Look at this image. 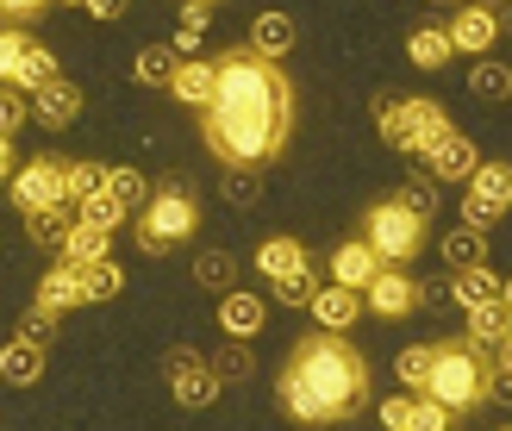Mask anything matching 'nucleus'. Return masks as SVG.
<instances>
[{
    "mask_svg": "<svg viewBox=\"0 0 512 431\" xmlns=\"http://www.w3.org/2000/svg\"><path fill=\"white\" fill-rule=\"evenodd\" d=\"M69 225H75V207H44V213H25V238H32V244H57V250H63Z\"/></svg>",
    "mask_w": 512,
    "mask_h": 431,
    "instance_id": "33",
    "label": "nucleus"
},
{
    "mask_svg": "<svg viewBox=\"0 0 512 431\" xmlns=\"http://www.w3.org/2000/svg\"><path fill=\"white\" fill-rule=\"evenodd\" d=\"M107 194H113L119 207H125V213L138 219V213H144V200L157 194V188L144 182V169H125V163H107Z\"/></svg>",
    "mask_w": 512,
    "mask_h": 431,
    "instance_id": "29",
    "label": "nucleus"
},
{
    "mask_svg": "<svg viewBox=\"0 0 512 431\" xmlns=\"http://www.w3.org/2000/svg\"><path fill=\"white\" fill-rule=\"evenodd\" d=\"M44 82H57V57H50L44 44H25V50H19V69L7 75V88H19V94H38Z\"/></svg>",
    "mask_w": 512,
    "mask_h": 431,
    "instance_id": "24",
    "label": "nucleus"
},
{
    "mask_svg": "<svg viewBox=\"0 0 512 431\" xmlns=\"http://www.w3.org/2000/svg\"><path fill=\"white\" fill-rule=\"evenodd\" d=\"M213 7H200V0H188V7H182V25H175V57H194V50H200V38H207V19Z\"/></svg>",
    "mask_w": 512,
    "mask_h": 431,
    "instance_id": "38",
    "label": "nucleus"
},
{
    "mask_svg": "<svg viewBox=\"0 0 512 431\" xmlns=\"http://www.w3.org/2000/svg\"><path fill=\"white\" fill-rule=\"evenodd\" d=\"M32 119L44 125V132H69V125L82 119V88L63 82V75H57V82H44L32 94Z\"/></svg>",
    "mask_w": 512,
    "mask_h": 431,
    "instance_id": "14",
    "label": "nucleus"
},
{
    "mask_svg": "<svg viewBox=\"0 0 512 431\" xmlns=\"http://www.w3.org/2000/svg\"><path fill=\"white\" fill-rule=\"evenodd\" d=\"M406 57H413L419 69H444V63L456 57V44H450L444 25H419V32L406 38Z\"/></svg>",
    "mask_w": 512,
    "mask_h": 431,
    "instance_id": "31",
    "label": "nucleus"
},
{
    "mask_svg": "<svg viewBox=\"0 0 512 431\" xmlns=\"http://www.w3.org/2000/svg\"><path fill=\"white\" fill-rule=\"evenodd\" d=\"M512 213V163H481L469 175V194H463V225H481L488 232L494 219Z\"/></svg>",
    "mask_w": 512,
    "mask_h": 431,
    "instance_id": "8",
    "label": "nucleus"
},
{
    "mask_svg": "<svg viewBox=\"0 0 512 431\" xmlns=\"http://www.w3.org/2000/svg\"><path fill=\"white\" fill-rule=\"evenodd\" d=\"M75 219H88V225H100V232H119V225H125V219H132V213H125V207H119V200H113L107 188H100V194H88V200H82V207H75Z\"/></svg>",
    "mask_w": 512,
    "mask_h": 431,
    "instance_id": "39",
    "label": "nucleus"
},
{
    "mask_svg": "<svg viewBox=\"0 0 512 431\" xmlns=\"http://www.w3.org/2000/svg\"><path fill=\"white\" fill-rule=\"evenodd\" d=\"M481 7H500V0H481Z\"/></svg>",
    "mask_w": 512,
    "mask_h": 431,
    "instance_id": "53",
    "label": "nucleus"
},
{
    "mask_svg": "<svg viewBox=\"0 0 512 431\" xmlns=\"http://www.w3.org/2000/svg\"><path fill=\"white\" fill-rule=\"evenodd\" d=\"M431 7H463V0H431Z\"/></svg>",
    "mask_w": 512,
    "mask_h": 431,
    "instance_id": "51",
    "label": "nucleus"
},
{
    "mask_svg": "<svg viewBox=\"0 0 512 431\" xmlns=\"http://www.w3.org/2000/svg\"><path fill=\"white\" fill-rule=\"evenodd\" d=\"M450 294H456V307L469 313V307H488V300H500L506 282H500L488 263H481V269H456V275H450Z\"/></svg>",
    "mask_w": 512,
    "mask_h": 431,
    "instance_id": "21",
    "label": "nucleus"
},
{
    "mask_svg": "<svg viewBox=\"0 0 512 431\" xmlns=\"http://www.w3.org/2000/svg\"><path fill=\"white\" fill-rule=\"evenodd\" d=\"M394 375H400V388H406V394H425V375H431V344H406L400 357H394Z\"/></svg>",
    "mask_w": 512,
    "mask_h": 431,
    "instance_id": "36",
    "label": "nucleus"
},
{
    "mask_svg": "<svg viewBox=\"0 0 512 431\" xmlns=\"http://www.w3.org/2000/svg\"><path fill=\"white\" fill-rule=\"evenodd\" d=\"M7 194H13V207H19V213L69 207V200H63V157H32V163H19V169H13V182H7Z\"/></svg>",
    "mask_w": 512,
    "mask_h": 431,
    "instance_id": "9",
    "label": "nucleus"
},
{
    "mask_svg": "<svg viewBox=\"0 0 512 431\" xmlns=\"http://www.w3.org/2000/svg\"><path fill=\"white\" fill-rule=\"evenodd\" d=\"M119 288H125V269H119L113 257L82 263V294H88V307H94V300H119Z\"/></svg>",
    "mask_w": 512,
    "mask_h": 431,
    "instance_id": "34",
    "label": "nucleus"
},
{
    "mask_svg": "<svg viewBox=\"0 0 512 431\" xmlns=\"http://www.w3.org/2000/svg\"><path fill=\"white\" fill-rule=\"evenodd\" d=\"M469 338H475V344H488V350H500V344L512 338V307H506V300L469 307Z\"/></svg>",
    "mask_w": 512,
    "mask_h": 431,
    "instance_id": "25",
    "label": "nucleus"
},
{
    "mask_svg": "<svg viewBox=\"0 0 512 431\" xmlns=\"http://www.w3.org/2000/svg\"><path fill=\"white\" fill-rule=\"evenodd\" d=\"M163 369H169V394L182 400L188 413H200V407H213L219 400V369H213V357H200L194 344H175L169 357H163Z\"/></svg>",
    "mask_w": 512,
    "mask_h": 431,
    "instance_id": "7",
    "label": "nucleus"
},
{
    "mask_svg": "<svg viewBox=\"0 0 512 431\" xmlns=\"http://www.w3.org/2000/svg\"><path fill=\"white\" fill-rule=\"evenodd\" d=\"M363 307L375 319H406V313L425 307V282H413L406 269H381L375 282H369V294H363Z\"/></svg>",
    "mask_w": 512,
    "mask_h": 431,
    "instance_id": "11",
    "label": "nucleus"
},
{
    "mask_svg": "<svg viewBox=\"0 0 512 431\" xmlns=\"http://www.w3.org/2000/svg\"><path fill=\"white\" fill-rule=\"evenodd\" d=\"M419 169H425L438 188H450V182H463V188H469V175L481 169V150H475L463 132H444V138H438V144H431L425 157H419Z\"/></svg>",
    "mask_w": 512,
    "mask_h": 431,
    "instance_id": "12",
    "label": "nucleus"
},
{
    "mask_svg": "<svg viewBox=\"0 0 512 431\" xmlns=\"http://www.w3.org/2000/svg\"><path fill=\"white\" fill-rule=\"evenodd\" d=\"M375 125H381V144L400 150V157H425L431 144H438L444 132H456L450 113H444V100H419V94H388L381 88L375 94Z\"/></svg>",
    "mask_w": 512,
    "mask_h": 431,
    "instance_id": "4",
    "label": "nucleus"
},
{
    "mask_svg": "<svg viewBox=\"0 0 512 431\" xmlns=\"http://www.w3.org/2000/svg\"><path fill=\"white\" fill-rule=\"evenodd\" d=\"M200 7H219V0H200Z\"/></svg>",
    "mask_w": 512,
    "mask_h": 431,
    "instance_id": "55",
    "label": "nucleus"
},
{
    "mask_svg": "<svg viewBox=\"0 0 512 431\" xmlns=\"http://www.w3.org/2000/svg\"><path fill=\"white\" fill-rule=\"evenodd\" d=\"M132 225H138V250H144V257H169L175 244H188L200 232V200L182 182H163L157 194L144 200V213Z\"/></svg>",
    "mask_w": 512,
    "mask_h": 431,
    "instance_id": "5",
    "label": "nucleus"
},
{
    "mask_svg": "<svg viewBox=\"0 0 512 431\" xmlns=\"http://www.w3.org/2000/svg\"><path fill=\"white\" fill-rule=\"evenodd\" d=\"M69 7H88V0H69Z\"/></svg>",
    "mask_w": 512,
    "mask_h": 431,
    "instance_id": "54",
    "label": "nucleus"
},
{
    "mask_svg": "<svg viewBox=\"0 0 512 431\" xmlns=\"http://www.w3.org/2000/svg\"><path fill=\"white\" fill-rule=\"evenodd\" d=\"M25 44H32V38H25L19 25H0V88H7V75L19 69V50H25Z\"/></svg>",
    "mask_w": 512,
    "mask_h": 431,
    "instance_id": "45",
    "label": "nucleus"
},
{
    "mask_svg": "<svg viewBox=\"0 0 512 431\" xmlns=\"http://www.w3.org/2000/svg\"><path fill=\"white\" fill-rule=\"evenodd\" d=\"M394 200H400V207H413L419 219H431V213H438V182H431L425 169H413V175H406V188H400Z\"/></svg>",
    "mask_w": 512,
    "mask_h": 431,
    "instance_id": "41",
    "label": "nucleus"
},
{
    "mask_svg": "<svg viewBox=\"0 0 512 431\" xmlns=\"http://www.w3.org/2000/svg\"><path fill=\"white\" fill-rule=\"evenodd\" d=\"M425 394L438 400V407H450L456 419H463V413H481V407H494V350H488V344H475L469 332H463V338L431 344Z\"/></svg>",
    "mask_w": 512,
    "mask_h": 431,
    "instance_id": "3",
    "label": "nucleus"
},
{
    "mask_svg": "<svg viewBox=\"0 0 512 431\" xmlns=\"http://www.w3.org/2000/svg\"><path fill=\"white\" fill-rule=\"evenodd\" d=\"M132 0H88V19H119Z\"/></svg>",
    "mask_w": 512,
    "mask_h": 431,
    "instance_id": "48",
    "label": "nucleus"
},
{
    "mask_svg": "<svg viewBox=\"0 0 512 431\" xmlns=\"http://www.w3.org/2000/svg\"><path fill=\"white\" fill-rule=\"evenodd\" d=\"M444 32H450V44H456V57H488V50L500 44V32H506V19H500V7L463 0V7H456V19L444 25Z\"/></svg>",
    "mask_w": 512,
    "mask_h": 431,
    "instance_id": "10",
    "label": "nucleus"
},
{
    "mask_svg": "<svg viewBox=\"0 0 512 431\" xmlns=\"http://www.w3.org/2000/svg\"><path fill=\"white\" fill-rule=\"evenodd\" d=\"M219 325H225V338L250 344V338H256V332L269 325V300H263V294H244V288L219 294Z\"/></svg>",
    "mask_w": 512,
    "mask_h": 431,
    "instance_id": "16",
    "label": "nucleus"
},
{
    "mask_svg": "<svg viewBox=\"0 0 512 431\" xmlns=\"http://www.w3.org/2000/svg\"><path fill=\"white\" fill-rule=\"evenodd\" d=\"M494 357H500V363H512V338H506V344H500V350H494Z\"/></svg>",
    "mask_w": 512,
    "mask_h": 431,
    "instance_id": "50",
    "label": "nucleus"
},
{
    "mask_svg": "<svg viewBox=\"0 0 512 431\" xmlns=\"http://www.w3.org/2000/svg\"><path fill=\"white\" fill-rule=\"evenodd\" d=\"M57 319H63V313H50V307H38V300H32V307H25V319H19V338L44 350L50 338H57Z\"/></svg>",
    "mask_w": 512,
    "mask_h": 431,
    "instance_id": "42",
    "label": "nucleus"
},
{
    "mask_svg": "<svg viewBox=\"0 0 512 431\" xmlns=\"http://www.w3.org/2000/svg\"><path fill=\"white\" fill-rule=\"evenodd\" d=\"M500 431H512V425H500Z\"/></svg>",
    "mask_w": 512,
    "mask_h": 431,
    "instance_id": "56",
    "label": "nucleus"
},
{
    "mask_svg": "<svg viewBox=\"0 0 512 431\" xmlns=\"http://www.w3.org/2000/svg\"><path fill=\"white\" fill-rule=\"evenodd\" d=\"M294 38H300V32H294V19H288V13H275V7L250 19V50H256V57H269V63L288 57Z\"/></svg>",
    "mask_w": 512,
    "mask_h": 431,
    "instance_id": "20",
    "label": "nucleus"
},
{
    "mask_svg": "<svg viewBox=\"0 0 512 431\" xmlns=\"http://www.w3.org/2000/svg\"><path fill=\"white\" fill-rule=\"evenodd\" d=\"M275 407L294 425H344L369 407V357L344 332H313L275 375Z\"/></svg>",
    "mask_w": 512,
    "mask_h": 431,
    "instance_id": "2",
    "label": "nucleus"
},
{
    "mask_svg": "<svg viewBox=\"0 0 512 431\" xmlns=\"http://www.w3.org/2000/svg\"><path fill=\"white\" fill-rule=\"evenodd\" d=\"M363 244L388 269H406L425 250V219L413 207H400V200H375V207L363 213Z\"/></svg>",
    "mask_w": 512,
    "mask_h": 431,
    "instance_id": "6",
    "label": "nucleus"
},
{
    "mask_svg": "<svg viewBox=\"0 0 512 431\" xmlns=\"http://www.w3.org/2000/svg\"><path fill=\"white\" fill-rule=\"evenodd\" d=\"M19 125H32V94H19V88H0V138H13Z\"/></svg>",
    "mask_w": 512,
    "mask_h": 431,
    "instance_id": "44",
    "label": "nucleus"
},
{
    "mask_svg": "<svg viewBox=\"0 0 512 431\" xmlns=\"http://www.w3.org/2000/svg\"><path fill=\"white\" fill-rule=\"evenodd\" d=\"M306 313L319 319V332H350L356 319H363V294H350V288H319L313 300H306Z\"/></svg>",
    "mask_w": 512,
    "mask_h": 431,
    "instance_id": "18",
    "label": "nucleus"
},
{
    "mask_svg": "<svg viewBox=\"0 0 512 431\" xmlns=\"http://www.w3.org/2000/svg\"><path fill=\"white\" fill-rule=\"evenodd\" d=\"M13 169H19V157H13V138H0V182H13Z\"/></svg>",
    "mask_w": 512,
    "mask_h": 431,
    "instance_id": "49",
    "label": "nucleus"
},
{
    "mask_svg": "<svg viewBox=\"0 0 512 431\" xmlns=\"http://www.w3.org/2000/svg\"><path fill=\"white\" fill-rule=\"evenodd\" d=\"M213 88H219V63L213 57H182V69H175V82H169V94L182 100V107H194V113L213 107Z\"/></svg>",
    "mask_w": 512,
    "mask_h": 431,
    "instance_id": "17",
    "label": "nucleus"
},
{
    "mask_svg": "<svg viewBox=\"0 0 512 431\" xmlns=\"http://www.w3.org/2000/svg\"><path fill=\"white\" fill-rule=\"evenodd\" d=\"M213 369H219V382H250V369H256V357H250V344H225L219 357H213Z\"/></svg>",
    "mask_w": 512,
    "mask_h": 431,
    "instance_id": "43",
    "label": "nucleus"
},
{
    "mask_svg": "<svg viewBox=\"0 0 512 431\" xmlns=\"http://www.w3.org/2000/svg\"><path fill=\"white\" fill-rule=\"evenodd\" d=\"M381 425L388 431H456V413L438 407L431 394H394V400H381Z\"/></svg>",
    "mask_w": 512,
    "mask_h": 431,
    "instance_id": "13",
    "label": "nucleus"
},
{
    "mask_svg": "<svg viewBox=\"0 0 512 431\" xmlns=\"http://www.w3.org/2000/svg\"><path fill=\"white\" fill-rule=\"evenodd\" d=\"M381 269H388V263H381L375 250L363 244V238H350V244H338V250H331V282H338V288H350V294H369V282H375Z\"/></svg>",
    "mask_w": 512,
    "mask_h": 431,
    "instance_id": "15",
    "label": "nucleus"
},
{
    "mask_svg": "<svg viewBox=\"0 0 512 431\" xmlns=\"http://www.w3.org/2000/svg\"><path fill=\"white\" fill-rule=\"evenodd\" d=\"M175 69H182L175 44H144L138 57H132V75H138L144 88H169V82H175Z\"/></svg>",
    "mask_w": 512,
    "mask_h": 431,
    "instance_id": "26",
    "label": "nucleus"
},
{
    "mask_svg": "<svg viewBox=\"0 0 512 431\" xmlns=\"http://www.w3.org/2000/svg\"><path fill=\"white\" fill-rule=\"evenodd\" d=\"M38 307H50V313H75V307H88V294H82V263H57V269H44V282H38Z\"/></svg>",
    "mask_w": 512,
    "mask_h": 431,
    "instance_id": "19",
    "label": "nucleus"
},
{
    "mask_svg": "<svg viewBox=\"0 0 512 431\" xmlns=\"http://www.w3.org/2000/svg\"><path fill=\"white\" fill-rule=\"evenodd\" d=\"M219 194L232 200V207H256V200H263V169H225Z\"/></svg>",
    "mask_w": 512,
    "mask_h": 431,
    "instance_id": "37",
    "label": "nucleus"
},
{
    "mask_svg": "<svg viewBox=\"0 0 512 431\" xmlns=\"http://www.w3.org/2000/svg\"><path fill=\"white\" fill-rule=\"evenodd\" d=\"M494 407H512V363L494 357Z\"/></svg>",
    "mask_w": 512,
    "mask_h": 431,
    "instance_id": "47",
    "label": "nucleus"
},
{
    "mask_svg": "<svg viewBox=\"0 0 512 431\" xmlns=\"http://www.w3.org/2000/svg\"><path fill=\"white\" fill-rule=\"evenodd\" d=\"M500 300H506V307H512V282H506V294H500Z\"/></svg>",
    "mask_w": 512,
    "mask_h": 431,
    "instance_id": "52",
    "label": "nucleus"
},
{
    "mask_svg": "<svg viewBox=\"0 0 512 431\" xmlns=\"http://www.w3.org/2000/svg\"><path fill=\"white\" fill-rule=\"evenodd\" d=\"M50 0H0V19H38Z\"/></svg>",
    "mask_w": 512,
    "mask_h": 431,
    "instance_id": "46",
    "label": "nucleus"
},
{
    "mask_svg": "<svg viewBox=\"0 0 512 431\" xmlns=\"http://www.w3.org/2000/svg\"><path fill=\"white\" fill-rule=\"evenodd\" d=\"M256 269H263L269 282H281V275L306 269V244L300 238H263V244H256Z\"/></svg>",
    "mask_w": 512,
    "mask_h": 431,
    "instance_id": "23",
    "label": "nucleus"
},
{
    "mask_svg": "<svg viewBox=\"0 0 512 431\" xmlns=\"http://www.w3.org/2000/svg\"><path fill=\"white\" fill-rule=\"evenodd\" d=\"M269 294L281 300V307H306V300L319 294V275H313V263H306V269H294V275H281V282H269Z\"/></svg>",
    "mask_w": 512,
    "mask_h": 431,
    "instance_id": "40",
    "label": "nucleus"
},
{
    "mask_svg": "<svg viewBox=\"0 0 512 431\" xmlns=\"http://www.w3.org/2000/svg\"><path fill=\"white\" fill-rule=\"evenodd\" d=\"M100 188H107V163H63V200L69 207H82Z\"/></svg>",
    "mask_w": 512,
    "mask_h": 431,
    "instance_id": "35",
    "label": "nucleus"
},
{
    "mask_svg": "<svg viewBox=\"0 0 512 431\" xmlns=\"http://www.w3.org/2000/svg\"><path fill=\"white\" fill-rule=\"evenodd\" d=\"M444 263H450V275L456 269H481L488 263V232H481V225H456V232H444Z\"/></svg>",
    "mask_w": 512,
    "mask_h": 431,
    "instance_id": "22",
    "label": "nucleus"
},
{
    "mask_svg": "<svg viewBox=\"0 0 512 431\" xmlns=\"http://www.w3.org/2000/svg\"><path fill=\"white\" fill-rule=\"evenodd\" d=\"M107 244H113V232H100V225L75 219L69 238H63V263H100V257H107Z\"/></svg>",
    "mask_w": 512,
    "mask_h": 431,
    "instance_id": "32",
    "label": "nucleus"
},
{
    "mask_svg": "<svg viewBox=\"0 0 512 431\" xmlns=\"http://www.w3.org/2000/svg\"><path fill=\"white\" fill-rule=\"evenodd\" d=\"M219 88L213 107L200 113V138L225 169H263L275 163L294 138V82L281 63L256 57L250 44L219 50Z\"/></svg>",
    "mask_w": 512,
    "mask_h": 431,
    "instance_id": "1",
    "label": "nucleus"
},
{
    "mask_svg": "<svg viewBox=\"0 0 512 431\" xmlns=\"http://www.w3.org/2000/svg\"><path fill=\"white\" fill-rule=\"evenodd\" d=\"M469 94L475 100H512V63H500V57H475V69H469Z\"/></svg>",
    "mask_w": 512,
    "mask_h": 431,
    "instance_id": "27",
    "label": "nucleus"
},
{
    "mask_svg": "<svg viewBox=\"0 0 512 431\" xmlns=\"http://www.w3.org/2000/svg\"><path fill=\"white\" fill-rule=\"evenodd\" d=\"M194 282L207 294H232L238 288V257H232V250H200V257H194Z\"/></svg>",
    "mask_w": 512,
    "mask_h": 431,
    "instance_id": "28",
    "label": "nucleus"
},
{
    "mask_svg": "<svg viewBox=\"0 0 512 431\" xmlns=\"http://www.w3.org/2000/svg\"><path fill=\"white\" fill-rule=\"evenodd\" d=\"M0 375H7L13 388H32L38 375H44V350H38V344H25V338H13L7 350H0Z\"/></svg>",
    "mask_w": 512,
    "mask_h": 431,
    "instance_id": "30",
    "label": "nucleus"
}]
</instances>
